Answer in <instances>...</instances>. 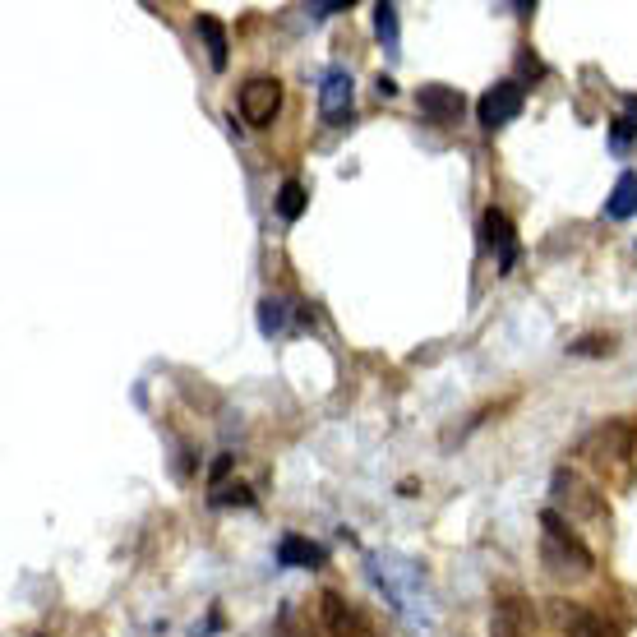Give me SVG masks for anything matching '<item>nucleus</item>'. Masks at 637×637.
<instances>
[{"instance_id": "nucleus-7", "label": "nucleus", "mask_w": 637, "mask_h": 637, "mask_svg": "<svg viewBox=\"0 0 637 637\" xmlns=\"http://www.w3.org/2000/svg\"><path fill=\"white\" fill-rule=\"evenodd\" d=\"M485 241H490L494 259H499V273H513L522 245H517V231H513V222H508V213H499V208L485 213Z\"/></svg>"}, {"instance_id": "nucleus-2", "label": "nucleus", "mask_w": 637, "mask_h": 637, "mask_svg": "<svg viewBox=\"0 0 637 637\" xmlns=\"http://www.w3.org/2000/svg\"><path fill=\"white\" fill-rule=\"evenodd\" d=\"M277 111H282V84H277V79L259 74V79H250V84L241 88V121L245 125L264 130V125H273Z\"/></svg>"}, {"instance_id": "nucleus-11", "label": "nucleus", "mask_w": 637, "mask_h": 637, "mask_svg": "<svg viewBox=\"0 0 637 637\" xmlns=\"http://www.w3.org/2000/svg\"><path fill=\"white\" fill-rule=\"evenodd\" d=\"M324 619H328V633L333 637H347V633H361V614L351 610V601H342L337 591H324Z\"/></svg>"}, {"instance_id": "nucleus-9", "label": "nucleus", "mask_w": 637, "mask_h": 637, "mask_svg": "<svg viewBox=\"0 0 637 637\" xmlns=\"http://www.w3.org/2000/svg\"><path fill=\"white\" fill-rule=\"evenodd\" d=\"M559 624L568 637H610V624L587 605H559Z\"/></svg>"}, {"instance_id": "nucleus-22", "label": "nucleus", "mask_w": 637, "mask_h": 637, "mask_svg": "<svg viewBox=\"0 0 637 637\" xmlns=\"http://www.w3.org/2000/svg\"><path fill=\"white\" fill-rule=\"evenodd\" d=\"M231 471V457H217V467H213V481H222V476H227Z\"/></svg>"}, {"instance_id": "nucleus-14", "label": "nucleus", "mask_w": 637, "mask_h": 637, "mask_svg": "<svg viewBox=\"0 0 637 637\" xmlns=\"http://www.w3.org/2000/svg\"><path fill=\"white\" fill-rule=\"evenodd\" d=\"M301 213H305V185L301 181H282V190H277V217L296 222Z\"/></svg>"}, {"instance_id": "nucleus-23", "label": "nucleus", "mask_w": 637, "mask_h": 637, "mask_svg": "<svg viewBox=\"0 0 637 637\" xmlns=\"http://www.w3.org/2000/svg\"><path fill=\"white\" fill-rule=\"evenodd\" d=\"M356 637H379V633H374V628H361V633H356Z\"/></svg>"}, {"instance_id": "nucleus-3", "label": "nucleus", "mask_w": 637, "mask_h": 637, "mask_svg": "<svg viewBox=\"0 0 637 637\" xmlns=\"http://www.w3.org/2000/svg\"><path fill=\"white\" fill-rule=\"evenodd\" d=\"M522 107H527V88L513 84V79H504V84H494L490 93L476 102V116H481L485 130H499V125L517 121V116H522Z\"/></svg>"}, {"instance_id": "nucleus-15", "label": "nucleus", "mask_w": 637, "mask_h": 637, "mask_svg": "<svg viewBox=\"0 0 637 637\" xmlns=\"http://www.w3.org/2000/svg\"><path fill=\"white\" fill-rule=\"evenodd\" d=\"M282 328H287V305L268 296V301L259 305V333L273 337V333H282Z\"/></svg>"}, {"instance_id": "nucleus-8", "label": "nucleus", "mask_w": 637, "mask_h": 637, "mask_svg": "<svg viewBox=\"0 0 637 637\" xmlns=\"http://www.w3.org/2000/svg\"><path fill=\"white\" fill-rule=\"evenodd\" d=\"M536 624H531V605L522 596H508V601L494 605L490 614V637H531Z\"/></svg>"}, {"instance_id": "nucleus-19", "label": "nucleus", "mask_w": 637, "mask_h": 637, "mask_svg": "<svg viewBox=\"0 0 637 637\" xmlns=\"http://www.w3.org/2000/svg\"><path fill=\"white\" fill-rule=\"evenodd\" d=\"M347 0H328V5H310V19H328V14H342Z\"/></svg>"}, {"instance_id": "nucleus-12", "label": "nucleus", "mask_w": 637, "mask_h": 637, "mask_svg": "<svg viewBox=\"0 0 637 637\" xmlns=\"http://www.w3.org/2000/svg\"><path fill=\"white\" fill-rule=\"evenodd\" d=\"M277 564L282 568H314V564H324V550L310 541H301V536H282V545H277Z\"/></svg>"}, {"instance_id": "nucleus-18", "label": "nucleus", "mask_w": 637, "mask_h": 637, "mask_svg": "<svg viewBox=\"0 0 637 637\" xmlns=\"http://www.w3.org/2000/svg\"><path fill=\"white\" fill-rule=\"evenodd\" d=\"M213 504H250V490H245V485H236V490H222V494H213Z\"/></svg>"}, {"instance_id": "nucleus-1", "label": "nucleus", "mask_w": 637, "mask_h": 637, "mask_svg": "<svg viewBox=\"0 0 637 637\" xmlns=\"http://www.w3.org/2000/svg\"><path fill=\"white\" fill-rule=\"evenodd\" d=\"M541 564L550 568L554 577H587L591 568H596V554L582 545V536H577L554 508L541 513Z\"/></svg>"}, {"instance_id": "nucleus-17", "label": "nucleus", "mask_w": 637, "mask_h": 637, "mask_svg": "<svg viewBox=\"0 0 637 637\" xmlns=\"http://www.w3.org/2000/svg\"><path fill=\"white\" fill-rule=\"evenodd\" d=\"M610 351H614L610 337H577L568 347V356H610Z\"/></svg>"}, {"instance_id": "nucleus-13", "label": "nucleus", "mask_w": 637, "mask_h": 637, "mask_svg": "<svg viewBox=\"0 0 637 637\" xmlns=\"http://www.w3.org/2000/svg\"><path fill=\"white\" fill-rule=\"evenodd\" d=\"M199 37H204V47H208V65H213V70H227V28L217 24L213 14H199Z\"/></svg>"}, {"instance_id": "nucleus-6", "label": "nucleus", "mask_w": 637, "mask_h": 637, "mask_svg": "<svg viewBox=\"0 0 637 637\" xmlns=\"http://www.w3.org/2000/svg\"><path fill=\"white\" fill-rule=\"evenodd\" d=\"M351 102H356V88H351L347 70H328L324 84H319V111H324L328 125H347Z\"/></svg>"}, {"instance_id": "nucleus-21", "label": "nucleus", "mask_w": 637, "mask_h": 637, "mask_svg": "<svg viewBox=\"0 0 637 637\" xmlns=\"http://www.w3.org/2000/svg\"><path fill=\"white\" fill-rule=\"evenodd\" d=\"M379 97H397V84H393V79H384V74H379Z\"/></svg>"}, {"instance_id": "nucleus-5", "label": "nucleus", "mask_w": 637, "mask_h": 637, "mask_svg": "<svg viewBox=\"0 0 637 637\" xmlns=\"http://www.w3.org/2000/svg\"><path fill=\"white\" fill-rule=\"evenodd\" d=\"M582 453L596 457V462H605V457H633V425L628 421H605L601 430H591L587 439H582Z\"/></svg>"}, {"instance_id": "nucleus-16", "label": "nucleus", "mask_w": 637, "mask_h": 637, "mask_svg": "<svg viewBox=\"0 0 637 637\" xmlns=\"http://www.w3.org/2000/svg\"><path fill=\"white\" fill-rule=\"evenodd\" d=\"M374 28L384 37V47L397 51V5H374Z\"/></svg>"}, {"instance_id": "nucleus-10", "label": "nucleus", "mask_w": 637, "mask_h": 637, "mask_svg": "<svg viewBox=\"0 0 637 637\" xmlns=\"http://www.w3.org/2000/svg\"><path fill=\"white\" fill-rule=\"evenodd\" d=\"M637 213V171H624L619 181H614L610 199H605V217L610 222H628Z\"/></svg>"}, {"instance_id": "nucleus-20", "label": "nucleus", "mask_w": 637, "mask_h": 637, "mask_svg": "<svg viewBox=\"0 0 637 637\" xmlns=\"http://www.w3.org/2000/svg\"><path fill=\"white\" fill-rule=\"evenodd\" d=\"M637 125L633 121H614V148H624L628 144V134H633Z\"/></svg>"}, {"instance_id": "nucleus-4", "label": "nucleus", "mask_w": 637, "mask_h": 637, "mask_svg": "<svg viewBox=\"0 0 637 637\" xmlns=\"http://www.w3.org/2000/svg\"><path fill=\"white\" fill-rule=\"evenodd\" d=\"M416 107H421V116L430 125H457L462 111H467V97L448 84H421L416 88Z\"/></svg>"}]
</instances>
